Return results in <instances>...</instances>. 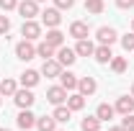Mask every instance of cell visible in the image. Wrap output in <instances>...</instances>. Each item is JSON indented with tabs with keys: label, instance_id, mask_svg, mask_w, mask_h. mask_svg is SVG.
<instances>
[{
	"label": "cell",
	"instance_id": "6da1fadb",
	"mask_svg": "<svg viewBox=\"0 0 134 131\" xmlns=\"http://www.w3.org/2000/svg\"><path fill=\"white\" fill-rule=\"evenodd\" d=\"M18 13L23 16V21H34V16H39V3L36 0H21Z\"/></svg>",
	"mask_w": 134,
	"mask_h": 131
},
{
	"label": "cell",
	"instance_id": "83f0119b",
	"mask_svg": "<svg viewBox=\"0 0 134 131\" xmlns=\"http://www.w3.org/2000/svg\"><path fill=\"white\" fill-rule=\"evenodd\" d=\"M121 46H124V51H134V31L121 36Z\"/></svg>",
	"mask_w": 134,
	"mask_h": 131
},
{
	"label": "cell",
	"instance_id": "5b68a950",
	"mask_svg": "<svg viewBox=\"0 0 134 131\" xmlns=\"http://www.w3.org/2000/svg\"><path fill=\"white\" fill-rule=\"evenodd\" d=\"M47 100H49L52 105H62V103L67 100V90L62 87V85H54V87L47 90Z\"/></svg>",
	"mask_w": 134,
	"mask_h": 131
},
{
	"label": "cell",
	"instance_id": "5bb4252c",
	"mask_svg": "<svg viewBox=\"0 0 134 131\" xmlns=\"http://www.w3.org/2000/svg\"><path fill=\"white\" fill-rule=\"evenodd\" d=\"M116 113H121V116H126V113H134V98H129V95H124V98H119L116 100Z\"/></svg>",
	"mask_w": 134,
	"mask_h": 131
},
{
	"label": "cell",
	"instance_id": "d590c367",
	"mask_svg": "<svg viewBox=\"0 0 134 131\" xmlns=\"http://www.w3.org/2000/svg\"><path fill=\"white\" fill-rule=\"evenodd\" d=\"M132 31H134V21H132Z\"/></svg>",
	"mask_w": 134,
	"mask_h": 131
},
{
	"label": "cell",
	"instance_id": "f546056e",
	"mask_svg": "<svg viewBox=\"0 0 134 131\" xmlns=\"http://www.w3.org/2000/svg\"><path fill=\"white\" fill-rule=\"evenodd\" d=\"M0 8L8 13V10H13V8H18V0H0Z\"/></svg>",
	"mask_w": 134,
	"mask_h": 131
},
{
	"label": "cell",
	"instance_id": "e575fe53",
	"mask_svg": "<svg viewBox=\"0 0 134 131\" xmlns=\"http://www.w3.org/2000/svg\"><path fill=\"white\" fill-rule=\"evenodd\" d=\"M132 98H134V85H132Z\"/></svg>",
	"mask_w": 134,
	"mask_h": 131
},
{
	"label": "cell",
	"instance_id": "3957f363",
	"mask_svg": "<svg viewBox=\"0 0 134 131\" xmlns=\"http://www.w3.org/2000/svg\"><path fill=\"white\" fill-rule=\"evenodd\" d=\"M13 100H16V105L18 108H31L34 105V93H31V87H23V90H16V95H13Z\"/></svg>",
	"mask_w": 134,
	"mask_h": 131
},
{
	"label": "cell",
	"instance_id": "d6a6232c",
	"mask_svg": "<svg viewBox=\"0 0 134 131\" xmlns=\"http://www.w3.org/2000/svg\"><path fill=\"white\" fill-rule=\"evenodd\" d=\"M116 5L121 8V10H126V8H132V5H134V0H116Z\"/></svg>",
	"mask_w": 134,
	"mask_h": 131
},
{
	"label": "cell",
	"instance_id": "30bf717a",
	"mask_svg": "<svg viewBox=\"0 0 134 131\" xmlns=\"http://www.w3.org/2000/svg\"><path fill=\"white\" fill-rule=\"evenodd\" d=\"M41 75H47V77H59V75H62V64H59L57 59H44Z\"/></svg>",
	"mask_w": 134,
	"mask_h": 131
},
{
	"label": "cell",
	"instance_id": "9a60e30c",
	"mask_svg": "<svg viewBox=\"0 0 134 131\" xmlns=\"http://www.w3.org/2000/svg\"><path fill=\"white\" fill-rule=\"evenodd\" d=\"M70 36H75L77 41H80V39H88V23H85V21H75V23L70 26Z\"/></svg>",
	"mask_w": 134,
	"mask_h": 131
},
{
	"label": "cell",
	"instance_id": "484cf974",
	"mask_svg": "<svg viewBox=\"0 0 134 131\" xmlns=\"http://www.w3.org/2000/svg\"><path fill=\"white\" fill-rule=\"evenodd\" d=\"M103 8H106L103 0H85V10L88 13H96L98 16V13H103Z\"/></svg>",
	"mask_w": 134,
	"mask_h": 131
},
{
	"label": "cell",
	"instance_id": "52a82bcc",
	"mask_svg": "<svg viewBox=\"0 0 134 131\" xmlns=\"http://www.w3.org/2000/svg\"><path fill=\"white\" fill-rule=\"evenodd\" d=\"M21 33H23V39L36 41V39L41 36V26H39L36 21H23V28H21Z\"/></svg>",
	"mask_w": 134,
	"mask_h": 131
},
{
	"label": "cell",
	"instance_id": "ba28073f",
	"mask_svg": "<svg viewBox=\"0 0 134 131\" xmlns=\"http://www.w3.org/2000/svg\"><path fill=\"white\" fill-rule=\"evenodd\" d=\"M16 121H18V126H21L23 131H29V129H34V126H36V116H34L29 108H21V113H18Z\"/></svg>",
	"mask_w": 134,
	"mask_h": 131
},
{
	"label": "cell",
	"instance_id": "f1b7e54d",
	"mask_svg": "<svg viewBox=\"0 0 134 131\" xmlns=\"http://www.w3.org/2000/svg\"><path fill=\"white\" fill-rule=\"evenodd\" d=\"M121 126L126 131H134V113H126L124 116V121H121Z\"/></svg>",
	"mask_w": 134,
	"mask_h": 131
},
{
	"label": "cell",
	"instance_id": "7a4b0ae2",
	"mask_svg": "<svg viewBox=\"0 0 134 131\" xmlns=\"http://www.w3.org/2000/svg\"><path fill=\"white\" fill-rule=\"evenodd\" d=\"M16 57H18V59H23V62H29V59L36 57V46H34L29 39H23L21 44H16Z\"/></svg>",
	"mask_w": 134,
	"mask_h": 131
},
{
	"label": "cell",
	"instance_id": "d4e9b609",
	"mask_svg": "<svg viewBox=\"0 0 134 131\" xmlns=\"http://www.w3.org/2000/svg\"><path fill=\"white\" fill-rule=\"evenodd\" d=\"M16 80H10V77H5V80H0V95H16Z\"/></svg>",
	"mask_w": 134,
	"mask_h": 131
},
{
	"label": "cell",
	"instance_id": "e0dca14e",
	"mask_svg": "<svg viewBox=\"0 0 134 131\" xmlns=\"http://www.w3.org/2000/svg\"><path fill=\"white\" fill-rule=\"evenodd\" d=\"M67 108H70V111H83L85 108V95L83 93H72V95L67 98Z\"/></svg>",
	"mask_w": 134,
	"mask_h": 131
},
{
	"label": "cell",
	"instance_id": "603a6c76",
	"mask_svg": "<svg viewBox=\"0 0 134 131\" xmlns=\"http://www.w3.org/2000/svg\"><path fill=\"white\" fill-rule=\"evenodd\" d=\"M36 82H39V72H36V69H26V72L21 75V85H23V87H34Z\"/></svg>",
	"mask_w": 134,
	"mask_h": 131
},
{
	"label": "cell",
	"instance_id": "277c9868",
	"mask_svg": "<svg viewBox=\"0 0 134 131\" xmlns=\"http://www.w3.org/2000/svg\"><path fill=\"white\" fill-rule=\"evenodd\" d=\"M75 59H77V51L75 49H70V46H59V49H57V62L62 67L75 64Z\"/></svg>",
	"mask_w": 134,
	"mask_h": 131
},
{
	"label": "cell",
	"instance_id": "f35d334b",
	"mask_svg": "<svg viewBox=\"0 0 134 131\" xmlns=\"http://www.w3.org/2000/svg\"><path fill=\"white\" fill-rule=\"evenodd\" d=\"M0 98H3V95H0Z\"/></svg>",
	"mask_w": 134,
	"mask_h": 131
},
{
	"label": "cell",
	"instance_id": "4fadbf2b",
	"mask_svg": "<svg viewBox=\"0 0 134 131\" xmlns=\"http://www.w3.org/2000/svg\"><path fill=\"white\" fill-rule=\"evenodd\" d=\"M96 36H98V41H100V44H108V46L116 41V31H114L111 26H100L98 31H96Z\"/></svg>",
	"mask_w": 134,
	"mask_h": 131
},
{
	"label": "cell",
	"instance_id": "1f68e13d",
	"mask_svg": "<svg viewBox=\"0 0 134 131\" xmlns=\"http://www.w3.org/2000/svg\"><path fill=\"white\" fill-rule=\"evenodd\" d=\"M54 5H57L59 10H67V8H72V5H75V0H54Z\"/></svg>",
	"mask_w": 134,
	"mask_h": 131
},
{
	"label": "cell",
	"instance_id": "7402d4cb",
	"mask_svg": "<svg viewBox=\"0 0 134 131\" xmlns=\"http://www.w3.org/2000/svg\"><path fill=\"white\" fill-rule=\"evenodd\" d=\"M114 113H116V108H114V105H108V103H100L98 111H96V116H98L100 121H111Z\"/></svg>",
	"mask_w": 134,
	"mask_h": 131
},
{
	"label": "cell",
	"instance_id": "ac0fdd59",
	"mask_svg": "<svg viewBox=\"0 0 134 131\" xmlns=\"http://www.w3.org/2000/svg\"><path fill=\"white\" fill-rule=\"evenodd\" d=\"M36 129L39 131H57L54 116H41V118H36Z\"/></svg>",
	"mask_w": 134,
	"mask_h": 131
},
{
	"label": "cell",
	"instance_id": "836d02e7",
	"mask_svg": "<svg viewBox=\"0 0 134 131\" xmlns=\"http://www.w3.org/2000/svg\"><path fill=\"white\" fill-rule=\"evenodd\" d=\"M108 131H126L124 126H114V129H108Z\"/></svg>",
	"mask_w": 134,
	"mask_h": 131
},
{
	"label": "cell",
	"instance_id": "8992f818",
	"mask_svg": "<svg viewBox=\"0 0 134 131\" xmlns=\"http://www.w3.org/2000/svg\"><path fill=\"white\" fill-rule=\"evenodd\" d=\"M41 21H44V26H49V28H57V26L62 23L59 8H47V10L41 13Z\"/></svg>",
	"mask_w": 134,
	"mask_h": 131
},
{
	"label": "cell",
	"instance_id": "4dcf8cb0",
	"mask_svg": "<svg viewBox=\"0 0 134 131\" xmlns=\"http://www.w3.org/2000/svg\"><path fill=\"white\" fill-rule=\"evenodd\" d=\"M8 31H10V18L0 16V33H8Z\"/></svg>",
	"mask_w": 134,
	"mask_h": 131
},
{
	"label": "cell",
	"instance_id": "ffe728a7",
	"mask_svg": "<svg viewBox=\"0 0 134 131\" xmlns=\"http://www.w3.org/2000/svg\"><path fill=\"white\" fill-rule=\"evenodd\" d=\"M75 51H77V57H93L96 46H93L88 39H80V41H77V46H75Z\"/></svg>",
	"mask_w": 134,
	"mask_h": 131
},
{
	"label": "cell",
	"instance_id": "8d00e7d4",
	"mask_svg": "<svg viewBox=\"0 0 134 131\" xmlns=\"http://www.w3.org/2000/svg\"><path fill=\"white\" fill-rule=\"evenodd\" d=\"M0 131H10V129H0Z\"/></svg>",
	"mask_w": 134,
	"mask_h": 131
},
{
	"label": "cell",
	"instance_id": "44dd1931",
	"mask_svg": "<svg viewBox=\"0 0 134 131\" xmlns=\"http://www.w3.org/2000/svg\"><path fill=\"white\" fill-rule=\"evenodd\" d=\"M54 121H57V123H67V121H70V116H72V111H70V108H67V105H54Z\"/></svg>",
	"mask_w": 134,
	"mask_h": 131
},
{
	"label": "cell",
	"instance_id": "d6986e66",
	"mask_svg": "<svg viewBox=\"0 0 134 131\" xmlns=\"http://www.w3.org/2000/svg\"><path fill=\"white\" fill-rule=\"evenodd\" d=\"M100 123H103V121H100L98 116H88V118L80 121V129L83 131H100Z\"/></svg>",
	"mask_w": 134,
	"mask_h": 131
},
{
	"label": "cell",
	"instance_id": "8fae6325",
	"mask_svg": "<svg viewBox=\"0 0 134 131\" xmlns=\"http://www.w3.org/2000/svg\"><path fill=\"white\" fill-rule=\"evenodd\" d=\"M96 90H98V85H96L93 77H80V80H77V93H83L85 98H88V95H93Z\"/></svg>",
	"mask_w": 134,
	"mask_h": 131
},
{
	"label": "cell",
	"instance_id": "2e32d148",
	"mask_svg": "<svg viewBox=\"0 0 134 131\" xmlns=\"http://www.w3.org/2000/svg\"><path fill=\"white\" fill-rule=\"evenodd\" d=\"M77 75H72V72H62L59 75V85L65 87V90H77Z\"/></svg>",
	"mask_w": 134,
	"mask_h": 131
},
{
	"label": "cell",
	"instance_id": "74e56055",
	"mask_svg": "<svg viewBox=\"0 0 134 131\" xmlns=\"http://www.w3.org/2000/svg\"><path fill=\"white\" fill-rule=\"evenodd\" d=\"M36 3H41V0H36Z\"/></svg>",
	"mask_w": 134,
	"mask_h": 131
},
{
	"label": "cell",
	"instance_id": "cb8c5ba5",
	"mask_svg": "<svg viewBox=\"0 0 134 131\" xmlns=\"http://www.w3.org/2000/svg\"><path fill=\"white\" fill-rule=\"evenodd\" d=\"M57 54V49L52 46V44H47V41H41L39 46H36V57H44V59H52Z\"/></svg>",
	"mask_w": 134,
	"mask_h": 131
},
{
	"label": "cell",
	"instance_id": "7c38bea8",
	"mask_svg": "<svg viewBox=\"0 0 134 131\" xmlns=\"http://www.w3.org/2000/svg\"><path fill=\"white\" fill-rule=\"evenodd\" d=\"M44 41H47V44H52L54 49H59V46H65V33L59 31V28H52V31H47Z\"/></svg>",
	"mask_w": 134,
	"mask_h": 131
},
{
	"label": "cell",
	"instance_id": "9c48e42d",
	"mask_svg": "<svg viewBox=\"0 0 134 131\" xmlns=\"http://www.w3.org/2000/svg\"><path fill=\"white\" fill-rule=\"evenodd\" d=\"M93 57H96V62H98V64H108V62H111V57H114V51H111L108 44H100V46H96Z\"/></svg>",
	"mask_w": 134,
	"mask_h": 131
},
{
	"label": "cell",
	"instance_id": "4316f807",
	"mask_svg": "<svg viewBox=\"0 0 134 131\" xmlns=\"http://www.w3.org/2000/svg\"><path fill=\"white\" fill-rule=\"evenodd\" d=\"M108 64H111V69H114L116 75H121V72L126 69V59H124V57H111V62H108Z\"/></svg>",
	"mask_w": 134,
	"mask_h": 131
}]
</instances>
